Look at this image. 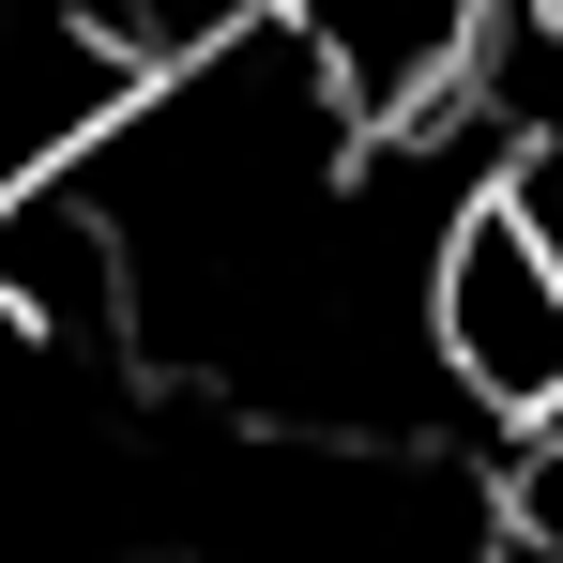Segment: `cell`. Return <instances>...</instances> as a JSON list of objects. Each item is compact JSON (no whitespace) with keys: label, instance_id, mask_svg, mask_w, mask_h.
Wrapping results in <instances>:
<instances>
[{"label":"cell","instance_id":"2","mask_svg":"<svg viewBox=\"0 0 563 563\" xmlns=\"http://www.w3.org/2000/svg\"><path fill=\"white\" fill-rule=\"evenodd\" d=\"M487 533H503V563H563V427H533L487 472Z\"/></svg>","mask_w":563,"mask_h":563},{"label":"cell","instance_id":"1","mask_svg":"<svg viewBox=\"0 0 563 563\" xmlns=\"http://www.w3.org/2000/svg\"><path fill=\"white\" fill-rule=\"evenodd\" d=\"M427 351H442V396L472 427L533 442L563 427V244L533 229L518 184H472L442 260H427Z\"/></svg>","mask_w":563,"mask_h":563}]
</instances>
